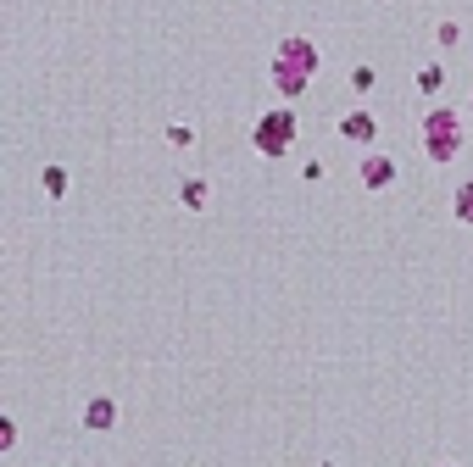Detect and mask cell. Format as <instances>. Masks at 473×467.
I'll return each instance as SVG.
<instances>
[{
	"mask_svg": "<svg viewBox=\"0 0 473 467\" xmlns=\"http://www.w3.org/2000/svg\"><path fill=\"white\" fill-rule=\"evenodd\" d=\"M318 67H323V56H318V45H312L306 33H284V40L273 45V56H268V84L284 100H301L312 89V78H318Z\"/></svg>",
	"mask_w": 473,
	"mask_h": 467,
	"instance_id": "cell-1",
	"label": "cell"
},
{
	"mask_svg": "<svg viewBox=\"0 0 473 467\" xmlns=\"http://www.w3.org/2000/svg\"><path fill=\"white\" fill-rule=\"evenodd\" d=\"M418 133H423V156H429L434 167L457 161L462 145H468V140H462V112H457V106H429Z\"/></svg>",
	"mask_w": 473,
	"mask_h": 467,
	"instance_id": "cell-2",
	"label": "cell"
},
{
	"mask_svg": "<svg viewBox=\"0 0 473 467\" xmlns=\"http://www.w3.org/2000/svg\"><path fill=\"white\" fill-rule=\"evenodd\" d=\"M296 133H301L296 106H273V112H262V117H257V128H250V151L268 156V161H278V156H290Z\"/></svg>",
	"mask_w": 473,
	"mask_h": 467,
	"instance_id": "cell-3",
	"label": "cell"
},
{
	"mask_svg": "<svg viewBox=\"0 0 473 467\" xmlns=\"http://www.w3.org/2000/svg\"><path fill=\"white\" fill-rule=\"evenodd\" d=\"M357 184H362L368 195L390 189V184H396V161H390L385 151H362V161H357Z\"/></svg>",
	"mask_w": 473,
	"mask_h": 467,
	"instance_id": "cell-4",
	"label": "cell"
},
{
	"mask_svg": "<svg viewBox=\"0 0 473 467\" xmlns=\"http://www.w3.org/2000/svg\"><path fill=\"white\" fill-rule=\"evenodd\" d=\"M78 417H84L89 434H112V428H117V400H112V395H89Z\"/></svg>",
	"mask_w": 473,
	"mask_h": 467,
	"instance_id": "cell-5",
	"label": "cell"
},
{
	"mask_svg": "<svg viewBox=\"0 0 473 467\" xmlns=\"http://www.w3.org/2000/svg\"><path fill=\"white\" fill-rule=\"evenodd\" d=\"M340 140H351V145H373L378 140V123H373V112H345L340 117Z\"/></svg>",
	"mask_w": 473,
	"mask_h": 467,
	"instance_id": "cell-6",
	"label": "cell"
},
{
	"mask_svg": "<svg viewBox=\"0 0 473 467\" xmlns=\"http://www.w3.org/2000/svg\"><path fill=\"white\" fill-rule=\"evenodd\" d=\"M206 200H212V184L206 179H184L178 184V206L184 212H206Z\"/></svg>",
	"mask_w": 473,
	"mask_h": 467,
	"instance_id": "cell-7",
	"label": "cell"
},
{
	"mask_svg": "<svg viewBox=\"0 0 473 467\" xmlns=\"http://www.w3.org/2000/svg\"><path fill=\"white\" fill-rule=\"evenodd\" d=\"M413 84H418V95H423V100H434L440 89H446V61H423Z\"/></svg>",
	"mask_w": 473,
	"mask_h": 467,
	"instance_id": "cell-8",
	"label": "cell"
},
{
	"mask_svg": "<svg viewBox=\"0 0 473 467\" xmlns=\"http://www.w3.org/2000/svg\"><path fill=\"white\" fill-rule=\"evenodd\" d=\"M40 184H45V195H50V200H61V195H68V167L50 161L45 173H40Z\"/></svg>",
	"mask_w": 473,
	"mask_h": 467,
	"instance_id": "cell-9",
	"label": "cell"
},
{
	"mask_svg": "<svg viewBox=\"0 0 473 467\" xmlns=\"http://www.w3.org/2000/svg\"><path fill=\"white\" fill-rule=\"evenodd\" d=\"M451 212H457V223H468V228H473V179H468V184H457Z\"/></svg>",
	"mask_w": 473,
	"mask_h": 467,
	"instance_id": "cell-10",
	"label": "cell"
},
{
	"mask_svg": "<svg viewBox=\"0 0 473 467\" xmlns=\"http://www.w3.org/2000/svg\"><path fill=\"white\" fill-rule=\"evenodd\" d=\"M168 145L173 151H189V145H196V128H189V123H168Z\"/></svg>",
	"mask_w": 473,
	"mask_h": 467,
	"instance_id": "cell-11",
	"label": "cell"
},
{
	"mask_svg": "<svg viewBox=\"0 0 473 467\" xmlns=\"http://www.w3.org/2000/svg\"><path fill=\"white\" fill-rule=\"evenodd\" d=\"M457 40H462V28H457L451 17H446V23H434V45H440V50H451Z\"/></svg>",
	"mask_w": 473,
	"mask_h": 467,
	"instance_id": "cell-12",
	"label": "cell"
},
{
	"mask_svg": "<svg viewBox=\"0 0 473 467\" xmlns=\"http://www.w3.org/2000/svg\"><path fill=\"white\" fill-rule=\"evenodd\" d=\"M373 84H378V73H373L368 61H357V67H351V89H357V95H368Z\"/></svg>",
	"mask_w": 473,
	"mask_h": 467,
	"instance_id": "cell-13",
	"label": "cell"
},
{
	"mask_svg": "<svg viewBox=\"0 0 473 467\" xmlns=\"http://www.w3.org/2000/svg\"><path fill=\"white\" fill-rule=\"evenodd\" d=\"M17 445V417H0V451Z\"/></svg>",
	"mask_w": 473,
	"mask_h": 467,
	"instance_id": "cell-14",
	"label": "cell"
},
{
	"mask_svg": "<svg viewBox=\"0 0 473 467\" xmlns=\"http://www.w3.org/2000/svg\"><path fill=\"white\" fill-rule=\"evenodd\" d=\"M323 173H329V167H323V161H318V156H312V161H306V167H301V179H306V184H323Z\"/></svg>",
	"mask_w": 473,
	"mask_h": 467,
	"instance_id": "cell-15",
	"label": "cell"
},
{
	"mask_svg": "<svg viewBox=\"0 0 473 467\" xmlns=\"http://www.w3.org/2000/svg\"><path fill=\"white\" fill-rule=\"evenodd\" d=\"M373 6H390V0H373Z\"/></svg>",
	"mask_w": 473,
	"mask_h": 467,
	"instance_id": "cell-16",
	"label": "cell"
},
{
	"mask_svg": "<svg viewBox=\"0 0 473 467\" xmlns=\"http://www.w3.org/2000/svg\"><path fill=\"white\" fill-rule=\"evenodd\" d=\"M468 112H473V95H468Z\"/></svg>",
	"mask_w": 473,
	"mask_h": 467,
	"instance_id": "cell-17",
	"label": "cell"
},
{
	"mask_svg": "<svg viewBox=\"0 0 473 467\" xmlns=\"http://www.w3.org/2000/svg\"><path fill=\"white\" fill-rule=\"evenodd\" d=\"M440 467H451V462H440Z\"/></svg>",
	"mask_w": 473,
	"mask_h": 467,
	"instance_id": "cell-18",
	"label": "cell"
}]
</instances>
